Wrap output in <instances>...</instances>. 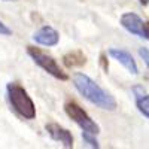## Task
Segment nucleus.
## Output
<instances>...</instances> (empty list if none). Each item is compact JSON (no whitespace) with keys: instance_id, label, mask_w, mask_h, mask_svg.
Returning a JSON list of instances; mask_svg holds the SVG:
<instances>
[{"instance_id":"nucleus-13","label":"nucleus","mask_w":149,"mask_h":149,"mask_svg":"<svg viewBox=\"0 0 149 149\" xmlns=\"http://www.w3.org/2000/svg\"><path fill=\"white\" fill-rule=\"evenodd\" d=\"M12 31H10V29H8L6 26H5V24L2 22V21H0V34H2V36H9Z\"/></svg>"},{"instance_id":"nucleus-15","label":"nucleus","mask_w":149,"mask_h":149,"mask_svg":"<svg viewBox=\"0 0 149 149\" xmlns=\"http://www.w3.org/2000/svg\"><path fill=\"white\" fill-rule=\"evenodd\" d=\"M148 2H149V0H140V3H143V5H146Z\"/></svg>"},{"instance_id":"nucleus-3","label":"nucleus","mask_w":149,"mask_h":149,"mask_svg":"<svg viewBox=\"0 0 149 149\" xmlns=\"http://www.w3.org/2000/svg\"><path fill=\"white\" fill-rule=\"evenodd\" d=\"M29 55L33 58V61L37 66H40L45 72H48L49 74H52L54 78L61 79V81L67 79V74L60 69V66L57 64V61L51 55H48V54L42 52L40 49L33 48V46H29Z\"/></svg>"},{"instance_id":"nucleus-4","label":"nucleus","mask_w":149,"mask_h":149,"mask_svg":"<svg viewBox=\"0 0 149 149\" xmlns=\"http://www.w3.org/2000/svg\"><path fill=\"white\" fill-rule=\"evenodd\" d=\"M64 110L69 115V118H72L82 128V131H88V133H93V134L98 133V125L88 116V113H86L78 103H74V102L66 103Z\"/></svg>"},{"instance_id":"nucleus-10","label":"nucleus","mask_w":149,"mask_h":149,"mask_svg":"<svg viewBox=\"0 0 149 149\" xmlns=\"http://www.w3.org/2000/svg\"><path fill=\"white\" fill-rule=\"evenodd\" d=\"M137 107H139V110L145 116L149 118V95H145V97L139 98L137 100Z\"/></svg>"},{"instance_id":"nucleus-14","label":"nucleus","mask_w":149,"mask_h":149,"mask_svg":"<svg viewBox=\"0 0 149 149\" xmlns=\"http://www.w3.org/2000/svg\"><path fill=\"white\" fill-rule=\"evenodd\" d=\"M146 33H148V39H149V24H146Z\"/></svg>"},{"instance_id":"nucleus-8","label":"nucleus","mask_w":149,"mask_h":149,"mask_svg":"<svg viewBox=\"0 0 149 149\" xmlns=\"http://www.w3.org/2000/svg\"><path fill=\"white\" fill-rule=\"evenodd\" d=\"M109 55L113 57L118 63H121L130 73L137 74V66H136V61H134V58H133V55L130 52L124 51V49H115V48H112V49H109Z\"/></svg>"},{"instance_id":"nucleus-5","label":"nucleus","mask_w":149,"mask_h":149,"mask_svg":"<svg viewBox=\"0 0 149 149\" xmlns=\"http://www.w3.org/2000/svg\"><path fill=\"white\" fill-rule=\"evenodd\" d=\"M121 26L125 29L127 31L140 36V37H146L148 39V33H146V24L142 21V18L139 15L133 14V12H127V14L121 15Z\"/></svg>"},{"instance_id":"nucleus-6","label":"nucleus","mask_w":149,"mask_h":149,"mask_svg":"<svg viewBox=\"0 0 149 149\" xmlns=\"http://www.w3.org/2000/svg\"><path fill=\"white\" fill-rule=\"evenodd\" d=\"M33 39L36 43L39 45H43V46H54L58 43L60 40V34L55 29L49 27V26H45L42 29H39L34 34H33Z\"/></svg>"},{"instance_id":"nucleus-9","label":"nucleus","mask_w":149,"mask_h":149,"mask_svg":"<svg viewBox=\"0 0 149 149\" xmlns=\"http://www.w3.org/2000/svg\"><path fill=\"white\" fill-rule=\"evenodd\" d=\"M76 60H84L85 61V57L81 55L79 52H73L70 55H66L64 57V63L69 66V67H74V66H82L81 61H76Z\"/></svg>"},{"instance_id":"nucleus-12","label":"nucleus","mask_w":149,"mask_h":149,"mask_svg":"<svg viewBox=\"0 0 149 149\" xmlns=\"http://www.w3.org/2000/svg\"><path fill=\"white\" fill-rule=\"evenodd\" d=\"M139 54H140V57L143 58V61L146 63V66L149 67V49H146V48H140V49H139Z\"/></svg>"},{"instance_id":"nucleus-16","label":"nucleus","mask_w":149,"mask_h":149,"mask_svg":"<svg viewBox=\"0 0 149 149\" xmlns=\"http://www.w3.org/2000/svg\"><path fill=\"white\" fill-rule=\"evenodd\" d=\"M3 2H17V0H3Z\"/></svg>"},{"instance_id":"nucleus-2","label":"nucleus","mask_w":149,"mask_h":149,"mask_svg":"<svg viewBox=\"0 0 149 149\" xmlns=\"http://www.w3.org/2000/svg\"><path fill=\"white\" fill-rule=\"evenodd\" d=\"M8 97H9L12 107L24 119H34V116H36L34 103L22 86H19L17 84H9L8 85Z\"/></svg>"},{"instance_id":"nucleus-11","label":"nucleus","mask_w":149,"mask_h":149,"mask_svg":"<svg viewBox=\"0 0 149 149\" xmlns=\"http://www.w3.org/2000/svg\"><path fill=\"white\" fill-rule=\"evenodd\" d=\"M82 137H84V140L88 143L91 148H98V142H97V139H95V134L88 133V131H84V133H82Z\"/></svg>"},{"instance_id":"nucleus-1","label":"nucleus","mask_w":149,"mask_h":149,"mask_svg":"<svg viewBox=\"0 0 149 149\" xmlns=\"http://www.w3.org/2000/svg\"><path fill=\"white\" fill-rule=\"evenodd\" d=\"M73 84L76 90L86 98L88 102L95 104L97 107L104 110H115L116 102L107 91H104L97 82H94L90 76L84 73H76L73 76Z\"/></svg>"},{"instance_id":"nucleus-7","label":"nucleus","mask_w":149,"mask_h":149,"mask_svg":"<svg viewBox=\"0 0 149 149\" xmlns=\"http://www.w3.org/2000/svg\"><path fill=\"white\" fill-rule=\"evenodd\" d=\"M46 131L51 137L60 143H63L64 148H72L73 146V137L70 131H67L66 128L60 127L58 124H48L46 125Z\"/></svg>"}]
</instances>
